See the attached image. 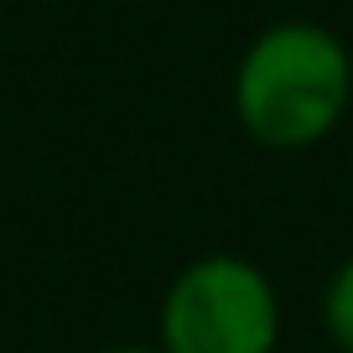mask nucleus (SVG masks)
Instances as JSON below:
<instances>
[{"mask_svg": "<svg viewBox=\"0 0 353 353\" xmlns=\"http://www.w3.org/2000/svg\"><path fill=\"white\" fill-rule=\"evenodd\" d=\"M229 104L244 141L260 151H317L353 110V47L327 21L281 16L244 42L229 78Z\"/></svg>", "mask_w": 353, "mask_h": 353, "instance_id": "nucleus-1", "label": "nucleus"}, {"mask_svg": "<svg viewBox=\"0 0 353 353\" xmlns=\"http://www.w3.org/2000/svg\"><path fill=\"white\" fill-rule=\"evenodd\" d=\"M286 301L260 260L208 250L166 281L156 301L161 353H281Z\"/></svg>", "mask_w": 353, "mask_h": 353, "instance_id": "nucleus-2", "label": "nucleus"}, {"mask_svg": "<svg viewBox=\"0 0 353 353\" xmlns=\"http://www.w3.org/2000/svg\"><path fill=\"white\" fill-rule=\"evenodd\" d=\"M322 332H327V343L338 353H353V250L343 254L338 265H332V276L322 281Z\"/></svg>", "mask_w": 353, "mask_h": 353, "instance_id": "nucleus-3", "label": "nucleus"}, {"mask_svg": "<svg viewBox=\"0 0 353 353\" xmlns=\"http://www.w3.org/2000/svg\"><path fill=\"white\" fill-rule=\"evenodd\" d=\"M99 353H161L156 343H110V348H99Z\"/></svg>", "mask_w": 353, "mask_h": 353, "instance_id": "nucleus-4", "label": "nucleus"}]
</instances>
